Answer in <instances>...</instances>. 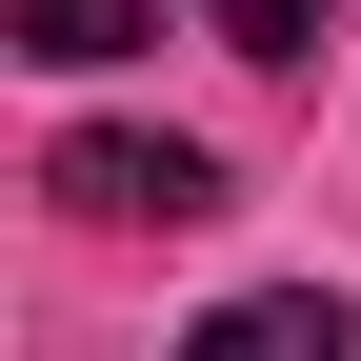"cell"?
Listing matches in <instances>:
<instances>
[{
	"mask_svg": "<svg viewBox=\"0 0 361 361\" xmlns=\"http://www.w3.org/2000/svg\"><path fill=\"white\" fill-rule=\"evenodd\" d=\"M40 201H80V221H221V161L201 141H61Z\"/></svg>",
	"mask_w": 361,
	"mask_h": 361,
	"instance_id": "1",
	"label": "cell"
},
{
	"mask_svg": "<svg viewBox=\"0 0 361 361\" xmlns=\"http://www.w3.org/2000/svg\"><path fill=\"white\" fill-rule=\"evenodd\" d=\"M141 40H161V0H20V61H141Z\"/></svg>",
	"mask_w": 361,
	"mask_h": 361,
	"instance_id": "2",
	"label": "cell"
},
{
	"mask_svg": "<svg viewBox=\"0 0 361 361\" xmlns=\"http://www.w3.org/2000/svg\"><path fill=\"white\" fill-rule=\"evenodd\" d=\"M221 40H241V61H301V40H322V0H201Z\"/></svg>",
	"mask_w": 361,
	"mask_h": 361,
	"instance_id": "4",
	"label": "cell"
},
{
	"mask_svg": "<svg viewBox=\"0 0 361 361\" xmlns=\"http://www.w3.org/2000/svg\"><path fill=\"white\" fill-rule=\"evenodd\" d=\"M201 361H341V301H221Z\"/></svg>",
	"mask_w": 361,
	"mask_h": 361,
	"instance_id": "3",
	"label": "cell"
}]
</instances>
